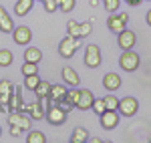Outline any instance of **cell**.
Here are the masks:
<instances>
[{"label": "cell", "instance_id": "cell-3", "mask_svg": "<svg viewBox=\"0 0 151 143\" xmlns=\"http://www.w3.org/2000/svg\"><path fill=\"white\" fill-rule=\"evenodd\" d=\"M119 115L121 117H133V115H137V111H139V101L135 99V97H123V99H119Z\"/></svg>", "mask_w": 151, "mask_h": 143}, {"label": "cell", "instance_id": "cell-4", "mask_svg": "<svg viewBox=\"0 0 151 143\" xmlns=\"http://www.w3.org/2000/svg\"><path fill=\"white\" fill-rule=\"evenodd\" d=\"M85 67H89V69H97L99 65H101V60H103V55H101V48L97 47V45H87L85 47Z\"/></svg>", "mask_w": 151, "mask_h": 143}, {"label": "cell", "instance_id": "cell-21", "mask_svg": "<svg viewBox=\"0 0 151 143\" xmlns=\"http://www.w3.org/2000/svg\"><path fill=\"white\" fill-rule=\"evenodd\" d=\"M50 85H52V83H48V81H42V79H40V83L35 87V95H36V99H42V101H47L48 93H50Z\"/></svg>", "mask_w": 151, "mask_h": 143}, {"label": "cell", "instance_id": "cell-22", "mask_svg": "<svg viewBox=\"0 0 151 143\" xmlns=\"http://www.w3.org/2000/svg\"><path fill=\"white\" fill-rule=\"evenodd\" d=\"M89 141V131L85 127H75L73 135H70V143H85Z\"/></svg>", "mask_w": 151, "mask_h": 143}, {"label": "cell", "instance_id": "cell-18", "mask_svg": "<svg viewBox=\"0 0 151 143\" xmlns=\"http://www.w3.org/2000/svg\"><path fill=\"white\" fill-rule=\"evenodd\" d=\"M14 30V20L10 18V14L6 12L4 6H0V32H12Z\"/></svg>", "mask_w": 151, "mask_h": 143}, {"label": "cell", "instance_id": "cell-29", "mask_svg": "<svg viewBox=\"0 0 151 143\" xmlns=\"http://www.w3.org/2000/svg\"><path fill=\"white\" fill-rule=\"evenodd\" d=\"M79 95H81V89H79V87H73V89H69V91H67V95H65V99H67L69 103H73V105L77 107V101H79Z\"/></svg>", "mask_w": 151, "mask_h": 143}, {"label": "cell", "instance_id": "cell-28", "mask_svg": "<svg viewBox=\"0 0 151 143\" xmlns=\"http://www.w3.org/2000/svg\"><path fill=\"white\" fill-rule=\"evenodd\" d=\"M58 2V10L65 12V14H69V12L75 10V4H77V0H57Z\"/></svg>", "mask_w": 151, "mask_h": 143}, {"label": "cell", "instance_id": "cell-20", "mask_svg": "<svg viewBox=\"0 0 151 143\" xmlns=\"http://www.w3.org/2000/svg\"><path fill=\"white\" fill-rule=\"evenodd\" d=\"M24 60H28V63H40V60H42V50L36 48V47H28V45H26Z\"/></svg>", "mask_w": 151, "mask_h": 143}, {"label": "cell", "instance_id": "cell-10", "mask_svg": "<svg viewBox=\"0 0 151 143\" xmlns=\"http://www.w3.org/2000/svg\"><path fill=\"white\" fill-rule=\"evenodd\" d=\"M99 121H101V127H103V129L111 131V129H115L117 125H119L121 115H119V111H111V109H107L105 113L99 115Z\"/></svg>", "mask_w": 151, "mask_h": 143}, {"label": "cell", "instance_id": "cell-24", "mask_svg": "<svg viewBox=\"0 0 151 143\" xmlns=\"http://www.w3.org/2000/svg\"><path fill=\"white\" fill-rule=\"evenodd\" d=\"M26 143H47V137L42 131H30L26 135Z\"/></svg>", "mask_w": 151, "mask_h": 143}, {"label": "cell", "instance_id": "cell-25", "mask_svg": "<svg viewBox=\"0 0 151 143\" xmlns=\"http://www.w3.org/2000/svg\"><path fill=\"white\" fill-rule=\"evenodd\" d=\"M67 34L81 36V22H79V20H69V22H67Z\"/></svg>", "mask_w": 151, "mask_h": 143}, {"label": "cell", "instance_id": "cell-14", "mask_svg": "<svg viewBox=\"0 0 151 143\" xmlns=\"http://www.w3.org/2000/svg\"><path fill=\"white\" fill-rule=\"evenodd\" d=\"M93 101L95 95L89 91V89H81V95H79V101H77V107L75 109H81V111H89L93 107Z\"/></svg>", "mask_w": 151, "mask_h": 143}, {"label": "cell", "instance_id": "cell-31", "mask_svg": "<svg viewBox=\"0 0 151 143\" xmlns=\"http://www.w3.org/2000/svg\"><path fill=\"white\" fill-rule=\"evenodd\" d=\"M119 6H121V0H103V8L109 14H113V12L119 10Z\"/></svg>", "mask_w": 151, "mask_h": 143}, {"label": "cell", "instance_id": "cell-12", "mask_svg": "<svg viewBox=\"0 0 151 143\" xmlns=\"http://www.w3.org/2000/svg\"><path fill=\"white\" fill-rule=\"evenodd\" d=\"M12 38H14V42L16 45H30V40H32V30L28 28V26H16L14 30H12Z\"/></svg>", "mask_w": 151, "mask_h": 143}, {"label": "cell", "instance_id": "cell-19", "mask_svg": "<svg viewBox=\"0 0 151 143\" xmlns=\"http://www.w3.org/2000/svg\"><path fill=\"white\" fill-rule=\"evenodd\" d=\"M32 6H35V0H16V4H14V14H16V16H26L28 12L32 10Z\"/></svg>", "mask_w": 151, "mask_h": 143}, {"label": "cell", "instance_id": "cell-16", "mask_svg": "<svg viewBox=\"0 0 151 143\" xmlns=\"http://www.w3.org/2000/svg\"><path fill=\"white\" fill-rule=\"evenodd\" d=\"M67 87L65 85H50V93H48V97H47V101H50V105H57L60 99H65V95H67Z\"/></svg>", "mask_w": 151, "mask_h": 143}, {"label": "cell", "instance_id": "cell-23", "mask_svg": "<svg viewBox=\"0 0 151 143\" xmlns=\"http://www.w3.org/2000/svg\"><path fill=\"white\" fill-rule=\"evenodd\" d=\"M12 60H14V55H12L8 48H0V67H10Z\"/></svg>", "mask_w": 151, "mask_h": 143}, {"label": "cell", "instance_id": "cell-33", "mask_svg": "<svg viewBox=\"0 0 151 143\" xmlns=\"http://www.w3.org/2000/svg\"><path fill=\"white\" fill-rule=\"evenodd\" d=\"M91 109H93L97 115H101V113H105V111H107V107H105V101H103V99H95V101H93V107H91Z\"/></svg>", "mask_w": 151, "mask_h": 143}, {"label": "cell", "instance_id": "cell-6", "mask_svg": "<svg viewBox=\"0 0 151 143\" xmlns=\"http://www.w3.org/2000/svg\"><path fill=\"white\" fill-rule=\"evenodd\" d=\"M67 117H69V113L60 107V105H50V107L47 109V115H45V119H47L50 125H55V127L63 125V123L67 121Z\"/></svg>", "mask_w": 151, "mask_h": 143}, {"label": "cell", "instance_id": "cell-40", "mask_svg": "<svg viewBox=\"0 0 151 143\" xmlns=\"http://www.w3.org/2000/svg\"><path fill=\"white\" fill-rule=\"evenodd\" d=\"M147 141H149V143H151V135H149V137H147Z\"/></svg>", "mask_w": 151, "mask_h": 143}, {"label": "cell", "instance_id": "cell-8", "mask_svg": "<svg viewBox=\"0 0 151 143\" xmlns=\"http://www.w3.org/2000/svg\"><path fill=\"white\" fill-rule=\"evenodd\" d=\"M12 91H14V85L8 79H2L0 81V111H4V113L10 111L8 109V101H10V97H12Z\"/></svg>", "mask_w": 151, "mask_h": 143}, {"label": "cell", "instance_id": "cell-15", "mask_svg": "<svg viewBox=\"0 0 151 143\" xmlns=\"http://www.w3.org/2000/svg\"><path fill=\"white\" fill-rule=\"evenodd\" d=\"M121 77L117 75V73H107L103 77V87L109 91V93H115L117 89H121Z\"/></svg>", "mask_w": 151, "mask_h": 143}, {"label": "cell", "instance_id": "cell-30", "mask_svg": "<svg viewBox=\"0 0 151 143\" xmlns=\"http://www.w3.org/2000/svg\"><path fill=\"white\" fill-rule=\"evenodd\" d=\"M20 71H22L24 77H26V75H36V73H38V63H28V60H24Z\"/></svg>", "mask_w": 151, "mask_h": 143}, {"label": "cell", "instance_id": "cell-38", "mask_svg": "<svg viewBox=\"0 0 151 143\" xmlns=\"http://www.w3.org/2000/svg\"><path fill=\"white\" fill-rule=\"evenodd\" d=\"M145 20H147V24H149V26H151V8H149V10H147V16H145Z\"/></svg>", "mask_w": 151, "mask_h": 143}, {"label": "cell", "instance_id": "cell-35", "mask_svg": "<svg viewBox=\"0 0 151 143\" xmlns=\"http://www.w3.org/2000/svg\"><path fill=\"white\" fill-rule=\"evenodd\" d=\"M57 105H60V107L65 109V111H67V113H70V111H73V109H75V105H73V103H69V101H67V99H60V101H58Z\"/></svg>", "mask_w": 151, "mask_h": 143}, {"label": "cell", "instance_id": "cell-27", "mask_svg": "<svg viewBox=\"0 0 151 143\" xmlns=\"http://www.w3.org/2000/svg\"><path fill=\"white\" fill-rule=\"evenodd\" d=\"M40 83V77H38V73L36 75H26L24 77V87L28 89V91H35V87Z\"/></svg>", "mask_w": 151, "mask_h": 143}, {"label": "cell", "instance_id": "cell-37", "mask_svg": "<svg viewBox=\"0 0 151 143\" xmlns=\"http://www.w3.org/2000/svg\"><path fill=\"white\" fill-rule=\"evenodd\" d=\"M125 2H127L129 6H139V4L143 2V0H125Z\"/></svg>", "mask_w": 151, "mask_h": 143}, {"label": "cell", "instance_id": "cell-11", "mask_svg": "<svg viewBox=\"0 0 151 143\" xmlns=\"http://www.w3.org/2000/svg\"><path fill=\"white\" fill-rule=\"evenodd\" d=\"M135 42H137V34L133 32V30H121L119 32V36H117V45H119V48L121 50H129V48L135 47Z\"/></svg>", "mask_w": 151, "mask_h": 143}, {"label": "cell", "instance_id": "cell-36", "mask_svg": "<svg viewBox=\"0 0 151 143\" xmlns=\"http://www.w3.org/2000/svg\"><path fill=\"white\" fill-rule=\"evenodd\" d=\"M10 135H12V139H18V137L22 135V129L16 127V125H10Z\"/></svg>", "mask_w": 151, "mask_h": 143}, {"label": "cell", "instance_id": "cell-9", "mask_svg": "<svg viewBox=\"0 0 151 143\" xmlns=\"http://www.w3.org/2000/svg\"><path fill=\"white\" fill-rule=\"evenodd\" d=\"M22 111H24V113H28V115H30V119H35V121L45 119V115H47V109L42 107V99L32 101V103H24Z\"/></svg>", "mask_w": 151, "mask_h": 143}, {"label": "cell", "instance_id": "cell-1", "mask_svg": "<svg viewBox=\"0 0 151 143\" xmlns=\"http://www.w3.org/2000/svg\"><path fill=\"white\" fill-rule=\"evenodd\" d=\"M81 47H83V38H81V36L67 34L60 42H58V55H60L63 59H73L75 52H77Z\"/></svg>", "mask_w": 151, "mask_h": 143}, {"label": "cell", "instance_id": "cell-13", "mask_svg": "<svg viewBox=\"0 0 151 143\" xmlns=\"http://www.w3.org/2000/svg\"><path fill=\"white\" fill-rule=\"evenodd\" d=\"M24 99H22V87L20 85H14V91H12V97L8 101V109L10 111H22Z\"/></svg>", "mask_w": 151, "mask_h": 143}, {"label": "cell", "instance_id": "cell-5", "mask_svg": "<svg viewBox=\"0 0 151 143\" xmlns=\"http://www.w3.org/2000/svg\"><path fill=\"white\" fill-rule=\"evenodd\" d=\"M127 20H129V14L127 12H119V14H109V18H107V28L111 30V32H121V30H125L127 28Z\"/></svg>", "mask_w": 151, "mask_h": 143}, {"label": "cell", "instance_id": "cell-41", "mask_svg": "<svg viewBox=\"0 0 151 143\" xmlns=\"http://www.w3.org/2000/svg\"><path fill=\"white\" fill-rule=\"evenodd\" d=\"M0 135H2V127H0Z\"/></svg>", "mask_w": 151, "mask_h": 143}, {"label": "cell", "instance_id": "cell-39", "mask_svg": "<svg viewBox=\"0 0 151 143\" xmlns=\"http://www.w3.org/2000/svg\"><path fill=\"white\" fill-rule=\"evenodd\" d=\"M89 4H91V6H93V8H97V6H99V0H91V2H89Z\"/></svg>", "mask_w": 151, "mask_h": 143}, {"label": "cell", "instance_id": "cell-7", "mask_svg": "<svg viewBox=\"0 0 151 143\" xmlns=\"http://www.w3.org/2000/svg\"><path fill=\"white\" fill-rule=\"evenodd\" d=\"M30 115L24 111H8V125H16L22 131H30Z\"/></svg>", "mask_w": 151, "mask_h": 143}, {"label": "cell", "instance_id": "cell-26", "mask_svg": "<svg viewBox=\"0 0 151 143\" xmlns=\"http://www.w3.org/2000/svg\"><path fill=\"white\" fill-rule=\"evenodd\" d=\"M103 101H105V107H107V109H111V111H117V107H119V99L115 97V93H109V95H105V97H103Z\"/></svg>", "mask_w": 151, "mask_h": 143}, {"label": "cell", "instance_id": "cell-17", "mask_svg": "<svg viewBox=\"0 0 151 143\" xmlns=\"http://www.w3.org/2000/svg\"><path fill=\"white\" fill-rule=\"evenodd\" d=\"M60 75H63L65 85H70V87H79V85H81V77H79V73L75 71L73 67H65V69L60 71Z\"/></svg>", "mask_w": 151, "mask_h": 143}, {"label": "cell", "instance_id": "cell-34", "mask_svg": "<svg viewBox=\"0 0 151 143\" xmlns=\"http://www.w3.org/2000/svg\"><path fill=\"white\" fill-rule=\"evenodd\" d=\"M42 4H45V10H47L48 14H52V12L58 10V2L57 0H42Z\"/></svg>", "mask_w": 151, "mask_h": 143}, {"label": "cell", "instance_id": "cell-2", "mask_svg": "<svg viewBox=\"0 0 151 143\" xmlns=\"http://www.w3.org/2000/svg\"><path fill=\"white\" fill-rule=\"evenodd\" d=\"M139 65H141V57L133 50V48L121 52V57H119V67H121L125 73H135L137 69H139Z\"/></svg>", "mask_w": 151, "mask_h": 143}, {"label": "cell", "instance_id": "cell-32", "mask_svg": "<svg viewBox=\"0 0 151 143\" xmlns=\"http://www.w3.org/2000/svg\"><path fill=\"white\" fill-rule=\"evenodd\" d=\"M91 32H93V22H91V20H83L81 22V38L89 36Z\"/></svg>", "mask_w": 151, "mask_h": 143}]
</instances>
